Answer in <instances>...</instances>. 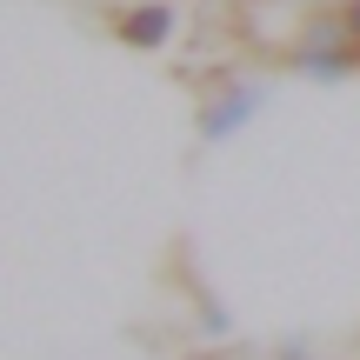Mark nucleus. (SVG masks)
Returning <instances> with one entry per match:
<instances>
[{"mask_svg":"<svg viewBox=\"0 0 360 360\" xmlns=\"http://www.w3.org/2000/svg\"><path fill=\"white\" fill-rule=\"evenodd\" d=\"M281 60H287V74L321 80V87H334V80L360 74V47L347 40V27H340V7H321V13H314V20L294 34V47H287Z\"/></svg>","mask_w":360,"mask_h":360,"instance_id":"obj_1","label":"nucleus"},{"mask_svg":"<svg viewBox=\"0 0 360 360\" xmlns=\"http://www.w3.org/2000/svg\"><path fill=\"white\" fill-rule=\"evenodd\" d=\"M260 107H267V87L260 80H227V87L200 94V147H220L227 134H240Z\"/></svg>","mask_w":360,"mask_h":360,"instance_id":"obj_2","label":"nucleus"},{"mask_svg":"<svg viewBox=\"0 0 360 360\" xmlns=\"http://www.w3.org/2000/svg\"><path fill=\"white\" fill-rule=\"evenodd\" d=\"M174 34H180V7H174V0H127V7L114 13V40L134 47V53L174 47Z\"/></svg>","mask_w":360,"mask_h":360,"instance_id":"obj_3","label":"nucleus"},{"mask_svg":"<svg viewBox=\"0 0 360 360\" xmlns=\"http://www.w3.org/2000/svg\"><path fill=\"white\" fill-rule=\"evenodd\" d=\"M334 7H340V27H347V40L360 47V0H334Z\"/></svg>","mask_w":360,"mask_h":360,"instance_id":"obj_4","label":"nucleus"},{"mask_svg":"<svg viewBox=\"0 0 360 360\" xmlns=\"http://www.w3.org/2000/svg\"><path fill=\"white\" fill-rule=\"evenodd\" d=\"M281 7H314V0H281Z\"/></svg>","mask_w":360,"mask_h":360,"instance_id":"obj_5","label":"nucleus"},{"mask_svg":"<svg viewBox=\"0 0 360 360\" xmlns=\"http://www.w3.org/2000/svg\"><path fill=\"white\" fill-rule=\"evenodd\" d=\"M193 360H220V354H193Z\"/></svg>","mask_w":360,"mask_h":360,"instance_id":"obj_6","label":"nucleus"}]
</instances>
